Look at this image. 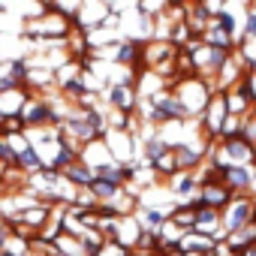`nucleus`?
I'll list each match as a JSON object with an SVG mask.
<instances>
[{
  "instance_id": "obj_1",
  "label": "nucleus",
  "mask_w": 256,
  "mask_h": 256,
  "mask_svg": "<svg viewBox=\"0 0 256 256\" xmlns=\"http://www.w3.org/2000/svg\"><path fill=\"white\" fill-rule=\"evenodd\" d=\"M250 220H256V217H253V208H250V202H235V208H232V214H229L226 226H229V229H244Z\"/></svg>"
},
{
  "instance_id": "obj_2",
  "label": "nucleus",
  "mask_w": 256,
  "mask_h": 256,
  "mask_svg": "<svg viewBox=\"0 0 256 256\" xmlns=\"http://www.w3.org/2000/svg\"><path fill=\"white\" fill-rule=\"evenodd\" d=\"M229 199V187H205V196H202V202H196L199 208L205 205V208H214V205H223Z\"/></svg>"
},
{
  "instance_id": "obj_3",
  "label": "nucleus",
  "mask_w": 256,
  "mask_h": 256,
  "mask_svg": "<svg viewBox=\"0 0 256 256\" xmlns=\"http://www.w3.org/2000/svg\"><path fill=\"white\" fill-rule=\"evenodd\" d=\"M226 151H229V157H235V160H247V157L253 154L250 142H244V139H232V142L226 145Z\"/></svg>"
},
{
  "instance_id": "obj_4",
  "label": "nucleus",
  "mask_w": 256,
  "mask_h": 256,
  "mask_svg": "<svg viewBox=\"0 0 256 256\" xmlns=\"http://www.w3.org/2000/svg\"><path fill=\"white\" fill-rule=\"evenodd\" d=\"M66 175L72 181H78V184H94V172H84V166H70Z\"/></svg>"
},
{
  "instance_id": "obj_5",
  "label": "nucleus",
  "mask_w": 256,
  "mask_h": 256,
  "mask_svg": "<svg viewBox=\"0 0 256 256\" xmlns=\"http://www.w3.org/2000/svg\"><path fill=\"white\" fill-rule=\"evenodd\" d=\"M90 190H94V196H102V199H106V196H114V190H118V187H114V184H108V181H100V178H94Z\"/></svg>"
},
{
  "instance_id": "obj_6",
  "label": "nucleus",
  "mask_w": 256,
  "mask_h": 256,
  "mask_svg": "<svg viewBox=\"0 0 256 256\" xmlns=\"http://www.w3.org/2000/svg\"><path fill=\"white\" fill-rule=\"evenodd\" d=\"M112 102L120 106V108H130V90H126V88H114L112 90Z\"/></svg>"
},
{
  "instance_id": "obj_7",
  "label": "nucleus",
  "mask_w": 256,
  "mask_h": 256,
  "mask_svg": "<svg viewBox=\"0 0 256 256\" xmlns=\"http://www.w3.org/2000/svg\"><path fill=\"white\" fill-rule=\"evenodd\" d=\"M18 163H22V166H28V172H36V169H40V160H36V154H34L30 148L18 157Z\"/></svg>"
},
{
  "instance_id": "obj_8",
  "label": "nucleus",
  "mask_w": 256,
  "mask_h": 256,
  "mask_svg": "<svg viewBox=\"0 0 256 256\" xmlns=\"http://www.w3.org/2000/svg\"><path fill=\"white\" fill-rule=\"evenodd\" d=\"M247 34H250V36H253V34H256V16H253V18H250V22H247Z\"/></svg>"
},
{
  "instance_id": "obj_9",
  "label": "nucleus",
  "mask_w": 256,
  "mask_h": 256,
  "mask_svg": "<svg viewBox=\"0 0 256 256\" xmlns=\"http://www.w3.org/2000/svg\"><path fill=\"white\" fill-rule=\"evenodd\" d=\"M247 256H256V247H247Z\"/></svg>"
}]
</instances>
